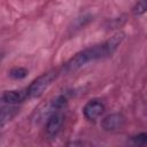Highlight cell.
I'll return each instance as SVG.
<instances>
[{
	"instance_id": "8",
	"label": "cell",
	"mask_w": 147,
	"mask_h": 147,
	"mask_svg": "<svg viewBox=\"0 0 147 147\" xmlns=\"http://www.w3.org/2000/svg\"><path fill=\"white\" fill-rule=\"evenodd\" d=\"M68 103V99L65 95L61 94L59 96H56L54 99V101H52L51 103V110L52 111H56V110H62Z\"/></svg>"
},
{
	"instance_id": "2",
	"label": "cell",
	"mask_w": 147,
	"mask_h": 147,
	"mask_svg": "<svg viewBox=\"0 0 147 147\" xmlns=\"http://www.w3.org/2000/svg\"><path fill=\"white\" fill-rule=\"evenodd\" d=\"M61 75L60 69H54L51 71H47L42 75H40L39 77H37L36 79H33L29 86H26L24 88L25 91V95H26V100H32V99H37L39 96H41L44 94V92L52 85V83Z\"/></svg>"
},
{
	"instance_id": "3",
	"label": "cell",
	"mask_w": 147,
	"mask_h": 147,
	"mask_svg": "<svg viewBox=\"0 0 147 147\" xmlns=\"http://www.w3.org/2000/svg\"><path fill=\"white\" fill-rule=\"evenodd\" d=\"M63 122H64V115L61 110L52 111L46 121V124H45V132H46L47 137H49L52 139L55 138L59 134V132L61 131Z\"/></svg>"
},
{
	"instance_id": "11",
	"label": "cell",
	"mask_w": 147,
	"mask_h": 147,
	"mask_svg": "<svg viewBox=\"0 0 147 147\" xmlns=\"http://www.w3.org/2000/svg\"><path fill=\"white\" fill-rule=\"evenodd\" d=\"M132 141L136 144V145H139V146H144L147 141V134L145 132L142 133H139L134 137H132Z\"/></svg>"
},
{
	"instance_id": "10",
	"label": "cell",
	"mask_w": 147,
	"mask_h": 147,
	"mask_svg": "<svg viewBox=\"0 0 147 147\" xmlns=\"http://www.w3.org/2000/svg\"><path fill=\"white\" fill-rule=\"evenodd\" d=\"M147 9V2L146 0H138L137 3L134 5V7L132 8V11L136 16H139V15H142Z\"/></svg>"
},
{
	"instance_id": "5",
	"label": "cell",
	"mask_w": 147,
	"mask_h": 147,
	"mask_svg": "<svg viewBox=\"0 0 147 147\" xmlns=\"http://www.w3.org/2000/svg\"><path fill=\"white\" fill-rule=\"evenodd\" d=\"M105 103L99 99L90 100L83 108V115L88 121H95L105 111Z\"/></svg>"
},
{
	"instance_id": "6",
	"label": "cell",
	"mask_w": 147,
	"mask_h": 147,
	"mask_svg": "<svg viewBox=\"0 0 147 147\" xmlns=\"http://www.w3.org/2000/svg\"><path fill=\"white\" fill-rule=\"evenodd\" d=\"M2 102L7 105H17L26 100L25 91L23 90H13V91H6L1 95Z\"/></svg>"
},
{
	"instance_id": "4",
	"label": "cell",
	"mask_w": 147,
	"mask_h": 147,
	"mask_svg": "<svg viewBox=\"0 0 147 147\" xmlns=\"http://www.w3.org/2000/svg\"><path fill=\"white\" fill-rule=\"evenodd\" d=\"M100 125L107 132H116L125 125V117L119 113H113L105 116L101 119Z\"/></svg>"
},
{
	"instance_id": "7",
	"label": "cell",
	"mask_w": 147,
	"mask_h": 147,
	"mask_svg": "<svg viewBox=\"0 0 147 147\" xmlns=\"http://www.w3.org/2000/svg\"><path fill=\"white\" fill-rule=\"evenodd\" d=\"M18 114V108L15 105H9L0 109V130L8 124Z\"/></svg>"
},
{
	"instance_id": "1",
	"label": "cell",
	"mask_w": 147,
	"mask_h": 147,
	"mask_svg": "<svg viewBox=\"0 0 147 147\" xmlns=\"http://www.w3.org/2000/svg\"><path fill=\"white\" fill-rule=\"evenodd\" d=\"M124 36L125 34L123 32H117L103 42L82 49L80 52L76 53L68 62H65L62 68H60L61 74H64V72L68 74L71 71H76L77 69L84 67L85 64L90 62H94V61L111 56L117 51L122 41L124 40Z\"/></svg>"
},
{
	"instance_id": "9",
	"label": "cell",
	"mask_w": 147,
	"mask_h": 147,
	"mask_svg": "<svg viewBox=\"0 0 147 147\" xmlns=\"http://www.w3.org/2000/svg\"><path fill=\"white\" fill-rule=\"evenodd\" d=\"M9 76L13 79H23L28 76V70L22 67H16L9 71Z\"/></svg>"
}]
</instances>
